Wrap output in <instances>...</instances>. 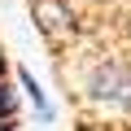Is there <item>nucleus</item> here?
<instances>
[{"mask_svg":"<svg viewBox=\"0 0 131 131\" xmlns=\"http://www.w3.org/2000/svg\"><path fill=\"white\" fill-rule=\"evenodd\" d=\"M79 101L92 109V118L127 127L131 122V57L127 52H92L74 70Z\"/></svg>","mask_w":131,"mask_h":131,"instance_id":"obj_1","label":"nucleus"},{"mask_svg":"<svg viewBox=\"0 0 131 131\" xmlns=\"http://www.w3.org/2000/svg\"><path fill=\"white\" fill-rule=\"evenodd\" d=\"M31 18H35L39 35L52 48H66L74 39V9H70V0H31Z\"/></svg>","mask_w":131,"mask_h":131,"instance_id":"obj_2","label":"nucleus"},{"mask_svg":"<svg viewBox=\"0 0 131 131\" xmlns=\"http://www.w3.org/2000/svg\"><path fill=\"white\" fill-rule=\"evenodd\" d=\"M13 79H18V92H22V101L35 109V118L44 122V127H52L57 122V105H52V96L44 92V83L26 70V66H18V70H13Z\"/></svg>","mask_w":131,"mask_h":131,"instance_id":"obj_3","label":"nucleus"},{"mask_svg":"<svg viewBox=\"0 0 131 131\" xmlns=\"http://www.w3.org/2000/svg\"><path fill=\"white\" fill-rule=\"evenodd\" d=\"M18 109H22L18 79H13V74H0V118H18Z\"/></svg>","mask_w":131,"mask_h":131,"instance_id":"obj_4","label":"nucleus"},{"mask_svg":"<svg viewBox=\"0 0 131 131\" xmlns=\"http://www.w3.org/2000/svg\"><path fill=\"white\" fill-rule=\"evenodd\" d=\"M0 131H22V127H18V118H0Z\"/></svg>","mask_w":131,"mask_h":131,"instance_id":"obj_5","label":"nucleus"},{"mask_svg":"<svg viewBox=\"0 0 131 131\" xmlns=\"http://www.w3.org/2000/svg\"><path fill=\"white\" fill-rule=\"evenodd\" d=\"M0 74H9V52H5V44H0Z\"/></svg>","mask_w":131,"mask_h":131,"instance_id":"obj_6","label":"nucleus"},{"mask_svg":"<svg viewBox=\"0 0 131 131\" xmlns=\"http://www.w3.org/2000/svg\"><path fill=\"white\" fill-rule=\"evenodd\" d=\"M127 39H131V18H127Z\"/></svg>","mask_w":131,"mask_h":131,"instance_id":"obj_7","label":"nucleus"}]
</instances>
